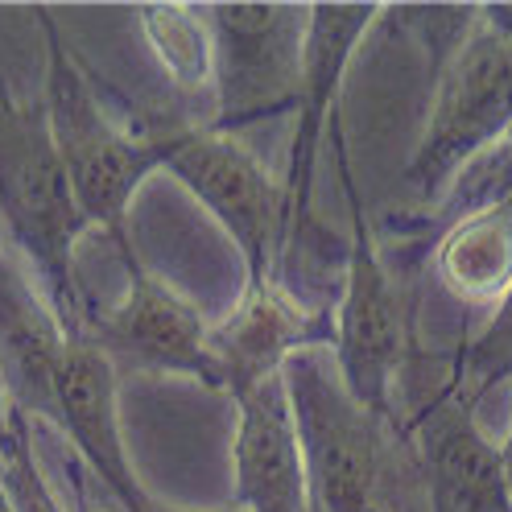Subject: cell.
<instances>
[{
	"label": "cell",
	"instance_id": "9a60e30c",
	"mask_svg": "<svg viewBox=\"0 0 512 512\" xmlns=\"http://www.w3.org/2000/svg\"><path fill=\"white\" fill-rule=\"evenodd\" d=\"M446 356H451V372L471 405L488 397L500 380H512V285L492 306L488 323L475 335H463Z\"/></svg>",
	"mask_w": 512,
	"mask_h": 512
},
{
	"label": "cell",
	"instance_id": "52a82bcc",
	"mask_svg": "<svg viewBox=\"0 0 512 512\" xmlns=\"http://www.w3.org/2000/svg\"><path fill=\"white\" fill-rule=\"evenodd\" d=\"M215 42L211 128L240 137L281 112H298L310 5H203Z\"/></svg>",
	"mask_w": 512,
	"mask_h": 512
},
{
	"label": "cell",
	"instance_id": "2e32d148",
	"mask_svg": "<svg viewBox=\"0 0 512 512\" xmlns=\"http://www.w3.org/2000/svg\"><path fill=\"white\" fill-rule=\"evenodd\" d=\"M17 438V409L9 401V389H5V376H0V451Z\"/></svg>",
	"mask_w": 512,
	"mask_h": 512
},
{
	"label": "cell",
	"instance_id": "277c9868",
	"mask_svg": "<svg viewBox=\"0 0 512 512\" xmlns=\"http://www.w3.org/2000/svg\"><path fill=\"white\" fill-rule=\"evenodd\" d=\"M512 133V9H471L459 38L438 54L426 133L405 166L413 215H430L455 178Z\"/></svg>",
	"mask_w": 512,
	"mask_h": 512
},
{
	"label": "cell",
	"instance_id": "ac0fdd59",
	"mask_svg": "<svg viewBox=\"0 0 512 512\" xmlns=\"http://www.w3.org/2000/svg\"><path fill=\"white\" fill-rule=\"evenodd\" d=\"M0 512H17V500L9 492V479H5V467H0Z\"/></svg>",
	"mask_w": 512,
	"mask_h": 512
},
{
	"label": "cell",
	"instance_id": "30bf717a",
	"mask_svg": "<svg viewBox=\"0 0 512 512\" xmlns=\"http://www.w3.org/2000/svg\"><path fill=\"white\" fill-rule=\"evenodd\" d=\"M232 508L240 512H310L302 438L285 372L232 397Z\"/></svg>",
	"mask_w": 512,
	"mask_h": 512
},
{
	"label": "cell",
	"instance_id": "7c38bea8",
	"mask_svg": "<svg viewBox=\"0 0 512 512\" xmlns=\"http://www.w3.org/2000/svg\"><path fill=\"white\" fill-rule=\"evenodd\" d=\"M335 318L306 310L294 294H285L277 281L248 285L240 306L211 327V356L219 372V389L236 397L261 380L285 372L298 351L331 347Z\"/></svg>",
	"mask_w": 512,
	"mask_h": 512
},
{
	"label": "cell",
	"instance_id": "8992f818",
	"mask_svg": "<svg viewBox=\"0 0 512 512\" xmlns=\"http://www.w3.org/2000/svg\"><path fill=\"white\" fill-rule=\"evenodd\" d=\"M46 34V83L42 108L50 120V137L67 166L75 203L91 232H104L116 252L133 248L128 240V207L141 182L162 170L157 153L128 128L124 112H112L95 87L87 62L62 38L50 9H34Z\"/></svg>",
	"mask_w": 512,
	"mask_h": 512
},
{
	"label": "cell",
	"instance_id": "4fadbf2b",
	"mask_svg": "<svg viewBox=\"0 0 512 512\" xmlns=\"http://www.w3.org/2000/svg\"><path fill=\"white\" fill-rule=\"evenodd\" d=\"M434 265L467 306H496L512 285V195L446 223Z\"/></svg>",
	"mask_w": 512,
	"mask_h": 512
},
{
	"label": "cell",
	"instance_id": "ffe728a7",
	"mask_svg": "<svg viewBox=\"0 0 512 512\" xmlns=\"http://www.w3.org/2000/svg\"><path fill=\"white\" fill-rule=\"evenodd\" d=\"M0 248H5V223H0Z\"/></svg>",
	"mask_w": 512,
	"mask_h": 512
},
{
	"label": "cell",
	"instance_id": "8fae6325",
	"mask_svg": "<svg viewBox=\"0 0 512 512\" xmlns=\"http://www.w3.org/2000/svg\"><path fill=\"white\" fill-rule=\"evenodd\" d=\"M116 364L91 335L71 339L67 364L58 376V434L83 459V467L124 504V512H153V496L133 475L124 455L120 413H116Z\"/></svg>",
	"mask_w": 512,
	"mask_h": 512
},
{
	"label": "cell",
	"instance_id": "d6986e66",
	"mask_svg": "<svg viewBox=\"0 0 512 512\" xmlns=\"http://www.w3.org/2000/svg\"><path fill=\"white\" fill-rule=\"evenodd\" d=\"M153 512H186V508H166V504H153ZM215 512H240V508H215Z\"/></svg>",
	"mask_w": 512,
	"mask_h": 512
},
{
	"label": "cell",
	"instance_id": "9c48e42d",
	"mask_svg": "<svg viewBox=\"0 0 512 512\" xmlns=\"http://www.w3.org/2000/svg\"><path fill=\"white\" fill-rule=\"evenodd\" d=\"M71 335L17 248H0V376L21 418L58 426V376Z\"/></svg>",
	"mask_w": 512,
	"mask_h": 512
},
{
	"label": "cell",
	"instance_id": "7a4b0ae2",
	"mask_svg": "<svg viewBox=\"0 0 512 512\" xmlns=\"http://www.w3.org/2000/svg\"><path fill=\"white\" fill-rule=\"evenodd\" d=\"M331 145L339 157V190L347 199V219H351L347 273L335 302L331 356L351 397L368 405L372 413L401 422L405 384L426 351L418 339V298L409 294V285L393 273V265L384 261V252L376 244L356 174H351L343 112H335L331 120Z\"/></svg>",
	"mask_w": 512,
	"mask_h": 512
},
{
	"label": "cell",
	"instance_id": "ba28073f",
	"mask_svg": "<svg viewBox=\"0 0 512 512\" xmlns=\"http://www.w3.org/2000/svg\"><path fill=\"white\" fill-rule=\"evenodd\" d=\"M120 261L128 273L124 298L112 310H95L87 335L108 351L116 368L128 364L153 376H190L207 389H219L211 327L199 306L170 290L162 277H153L137 248H124Z\"/></svg>",
	"mask_w": 512,
	"mask_h": 512
},
{
	"label": "cell",
	"instance_id": "5b68a950",
	"mask_svg": "<svg viewBox=\"0 0 512 512\" xmlns=\"http://www.w3.org/2000/svg\"><path fill=\"white\" fill-rule=\"evenodd\" d=\"M124 120L157 153L162 170H170L232 236L248 285H269L285 248L281 178L269 174L240 137L219 133L178 100L166 108H133Z\"/></svg>",
	"mask_w": 512,
	"mask_h": 512
},
{
	"label": "cell",
	"instance_id": "e0dca14e",
	"mask_svg": "<svg viewBox=\"0 0 512 512\" xmlns=\"http://www.w3.org/2000/svg\"><path fill=\"white\" fill-rule=\"evenodd\" d=\"M500 463H504V479H508V492H512V426H508V438L500 442Z\"/></svg>",
	"mask_w": 512,
	"mask_h": 512
},
{
	"label": "cell",
	"instance_id": "6da1fadb",
	"mask_svg": "<svg viewBox=\"0 0 512 512\" xmlns=\"http://www.w3.org/2000/svg\"><path fill=\"white\" fill-rule=\"evenodd\" d=\"M285 389L302 438L310 512H430L409 430L351 397L331 347L298 351L285 364Z\"/></svg>",
	"mask_w": 512,
	"mask_h": 512
},
{
	"label": "cell",
	"instance_id": "5bb4252c",
	"mask_svg": "<svg viewBox=\"0 0 512 512\" xmlns=\"http://www.w3.org/2000/svg\"><path fill=\"white\" fill-rule=\"evenodd\" d=\"M137 25L157 58L174 100L195 116L211 120V87H215V42L203 5H141L133 9Z\"/></svg>",
	"mask_w": 512,
	"mask_h": 512
},
{
	"label": "cell",
	"instance_id": "3957f363",
	"mask_svg": "<svg viewBox=\"0 0 512 512\" xmlns=\"http://www.w3.org/2000/svg\"><path fill=\"white\" fill-rule=\"evenodd\" d=\"M0 223L5 244L34 269L67 335L83 339L95 306L79 281L75 248L91 228L75 203L42 100L0 95Z\"/></svg>",
	"mask_w": 512,
	"mask_h": 512
}]
</instances>
